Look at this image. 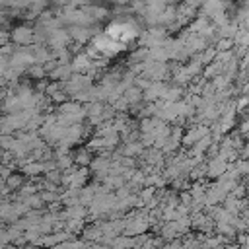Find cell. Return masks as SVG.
<instances>
[{
    "label": "cell",
    "instance_id": "cell-1",
    "mask_svg": "<svg viewBox=\"0 0 249 249\" xmlns=\"http://www.w3.org/2000/svg\"><path fill=\"white\" fill-rule=\"evenodd\" d=\"M228 167H230L228 160H226V158H222V156H218V158H214V160L210 161L208 171H210V175H212V177H218V179H220V177L228 171Z\"/></svg>",
    "mask_w": 249,
    "mask_h": 249
},
{
    "label": "cell",
    "instance_id": "cell-2",
    "mask_svg": "<svg viewBox=\"0 0 249 249\" xmlns=\"http://www.w3.org/2000/svg\"><path fill=\"white\" fill-rule=\"evenodd\" d=\"M243 68H247L249 70V51L245 53V56H243Z\"/></svg>",
    "mask_w": 249,
    "mask_h": 249
},
{
    "label": "cell",
    "instance_id": "cell-3",
    "mask_svg": "<svg viewBox=\"0 0 249 249\" xmlns=\"http://www.w3.org/2000/svg\"><path fill=\"white\" fill-rule=\"evenodd\" d=\"M243 154H245V158H247V160H249V142H247V144H245V148H243Z\"/></svg>",
    "mask_w": 249,
    "mask_h": 249
},
{
    "label": "cell",
    "instance_id": "cell-4",
    "mask_svg": "<svg viewBox=\"0 0 249 249\" xmlns=\"http://www.w3.org/2000/svg\"><path fill=\"white\" fill-rule=\"evenodd\" d=\"M239 249H249V241H247V243H241Z\"/></svg>",
    "mask_w": 249,
    "mask_h": 249
}]
</instances>
